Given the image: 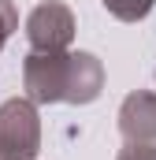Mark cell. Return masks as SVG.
Listing matches in <instances>:
<instances>
[{"label":"cell","instance_id":"1","mask_svg":"<svg viewBox=\"0 0 156 160\" xmlns=\"http://www.w3.org/2000/svg\"><path fill=\"white\" fill-rule=\"evenodd\" d=\"M26 82L37 101H89L97 97L100 86V67L93 56H48V60H30Z\"/></svg>","mask_w":156,"mask_h":160},{"label":"cell","instance_id":"2","mask_svg":"<svg viewBox=\"0 0 156 160\" xmlns=\"http://www.w3.org/2000/svg\"><path fill=\"white\" fill-rule=\"evenodd\" d=\"M37 149V119L30 104H4L0 108V160H22Z\"/></svg>","mask_w":156,"mask_h":160},{"label":"cell","instance_id":"3","mask_svg":"<svg viewBox=\"0 0 156 160\" xmlns=\"http://www.w3.org/2000/svg\"><path fill=\"white\" fill-rule=\"evenodd\" d=\"M30 41L37 48H63L71 41V15L60 4H45L30 15Z\"/></svg>","mask_w":156,"mask_h":160},{"label":"cell","instance_id":"4","mask_svg":"<svg viewBox=\"0 0 156 160\" xmlns=\"http://www.w3.org/2000/svg\"><path fill=\"white\" fill-rule=\"evenodd\" d=\"M156 101L153 97H130L123 108V130L126 134H156Z\"/></svg>","mask_w":156,"mask_h":160},{"label":"cell","instance_id":"5","mask_svg":"<svg viewBox=\"0 0 156 160\" xmlns=\"http://www.w3.org/2000/svg\"><path fill=\"white\" fill-rule=\"evenodd\" d=\"M104 8H112L119 19H141L153 8V0H104Z\"/></svg>","mask_w":156,"mask_h":160},{"label":"cell","instance_id":"6","mask_svg":"<svg viewBox=\"0 0 156 160\" xmlns=\"http://www.w3.org/2000/svg\"><path fill=\"white\" fill-rule=\"evenodd\" d=\"M11 22H15V15H11V8L0 0V41L7 38V30H11Z\"/></svg>","mask_w":156,"mask_h":160},{"label":"cell","instance_id":"7","mask_svg":"<svg viewBox=\"0 0 156 160\" xmlns=\"http://www.w3.org/2000/svg\"><path fill=\"white\" fill-rule=\"evenodd\" d=\"M123 160H156V153H149V149H130V153H123Z\"/></svg>","mask_w":156,"mask_h":160}]
</instances>
